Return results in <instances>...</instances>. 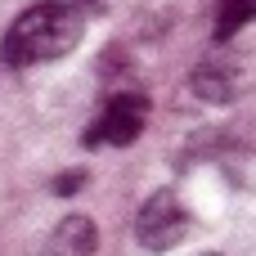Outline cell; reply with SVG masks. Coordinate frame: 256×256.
Returning a JSON list of instances; mask_svg holds the SVG:
<instances>
[{
	"label": "cell",
	"instance_id": "obj_1",
	"mask_svg": "<svg viewBox=\"0 0 256 256\" xmlns=\"http://www.w3.org/2000/svg\"><path fill=\"white\" fill-rule=\"evenodd\" d=\"M86 36V14L68 0H36L32 9H22L4 40H0V58L9 68H36V63H54L63 54H72Z\"/></svg>",
	"mask_w": 256,
	"mask_h": 256
},
{
	"label": "cell",
	"instance_id": "obj_2",
	"mask_svg": "<svg viewBox=\"0 0 256 256\" xmlns=\"http://www.w3.org/2000/svg\"><path fill=\"white\" fill-rule=\"evenodd\" d=\"M194 234V212L176 189H158L144 198L140 216H135V238L144 252H171Z\"/></svg>",
	"mask_w": 256,
	"mask_h": 256
},
{
	"label": "cell",
	"instance_id": "obj_3",
	"mask_svg": "<svg viewBox=\"0 0 256 256\" xmlns=\"http://www.w3.org/2000/svg\"><path fill=\"white\" fill-rule=\"evenodd\" d=\"M144 126H148V99H144L140 90H117V94L99 108V117L90 122L86 144H90V148H126V144L140 140Z\"/></svg>",
	"mask_w": 256,
	"mask_h": 256
},
{
	"label": "cell",
	"instance_id": "obj_4",
	"mask_svg": "<svg viewBox=\"0 0 256 256\" xmlns=\"http://www.w3.org/2000/svg\"><path fill=\"white\" fill-rule=\"evenodd\" d=\"M189 90L202 99V104H234L243 90H248V68L234 58V54H212V58H202L198 68H194V76H189Z\"/></svg>",
	"mask_w": 256,
	"mask_h": 256
},
{
	"label": "cell",
	"instance_id": "obj_5",
	"mask_svg": "<svg viewBox=\"0 0 256 256\" xmlns=\"http://www.w3.org/2000/svg\"><path fill=\"white\" fill-rule=\"evenodd\" d=\"M94 248H99V230L90 216H63L45 243L50 256H94Z\"/></svg>",
	"mask_w": 256,
	"mask_h": 256
},
{
	"label": "cell",
	"instance_id": "obj_6",
	"mask_svg": "<svg viewBox=\"0 0 256 256\" xmlns=\"http://www.w3.org/2000/svg\"><path fill=\"white\" fill-rule=\"evenodd\" d=\"M256 18V0H220V14H216V40H234L248 22Z\"/></svg>",
	"mask_w": 256,
	"mask_h": 256
},
{
	"label": "cell",
	"instance_id": "obj_7",
	"mask_svg": "<svg viewBox=\"0 0 256 256\" xmlns=\"http://www.w3.org/2000/svg\"><path fill=\"white\" fill-rule=\"evenodd\" d=\"M81 180H86V171H72V176H58V180H54V194H76V189H81Z\"/></svg>",
	"mask_w": 256,
	"mask_h": 256
},
{
	"label": "cell",
	"instance_id": "obj_8",
	"mask_svg": "<svg viewBox=\"0 0 256 256\" xmlns=\"http://www.w3.org/2000/svg\"><path fill=\"white\" fill-rule=\"evenodd\" d=\"M202 256H220V252H202Z\"/></svg>",
	"mask_w": 256,
	"mask_h": 256
}]
</instances>
